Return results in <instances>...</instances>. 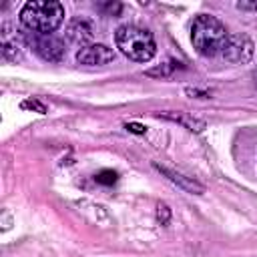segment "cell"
<instances>
[{"label": "cell", "mask_w": 257, "mask_h": 257, "mask_svg": "<svg viewBox=\"0 0 257 257\" xmlns=\"http://www.w3.org/2000/svg\"><path fill=\"white\" fill-rule=\"evenodd\" d=\"M227 40H229V30L219 18H215L211 14H199L193 20L191 42H193V48L201 56L211 58V56L221 54Z\"/></svg>", "instance_id": "6da1fadb"}, {"label": "cell", "mask_w": 257, "mask_h": 257, "mask_svg": "<svg viewBox=\"0 0 257 257\" xmlns=\"http://www.w3.org/2000/svg\"><path fill=\"white\" fill-rule=\"evenodd\" d=\"M18 18L34 34H52L64 20V6L58 0H32L20 8Z\"/></svg>", "instance_id": "7a4b0ae2"}, {"label": "cell", "mask_w": 257, "mask_h": 257, "mask_svg": "<svg viewBox=\"0 0 257 257\" xmlns=\"http://www.w3.org/2000/svg\"><path fill=\"white\" fill-rule=\"evenodd\" d=\"M116 48L135 62H149L157 54V42L151 30L137 24H122L114 32Z\"/></svg>", "instance_id": "3957f363"}, {"label": "cell", "mask_w": 257, "mask_h": 257, "mask_svg": "<svg viewBox=\"0 0 257 257\" xmlns=\"http://www.w3.org/2000/svg\"><path fill=\"white\" fill-rule=\"evenodd\" d=\"M24 40L32 46V50L46 62H60L64 56V44L52 34H34L24 32Z\"/></svg>", "instance_id": "277c9868"}, {"label": "cell", "mask_w": 257, "mask_h": 257, "mask_svg": "<svg viewBox=\"0 0 257 257\" xmlns=\"http://www.w3.org/2000/svg\"><path fill=\"white\" fill-rule=\"evenodd\" d=\"M221 56L231 64H245L253 56V40L247 34H229Z\"/></svg>", "instance_id": "5b68a950"}, {"label": "cell", "mask_w": 257, "mask_h": 257, "mask_svg": "<svg viewBox=\"0 0 257 257\" xmlns=\"http://www.w3.org/2000/svg\"><path fill=\"white\" fill-rule=\"evenodd\" d=\"M112 60H114V52L106 44H86L80 46V50L76 52V62L86 66H102Z\"/></svg>", "instance_id": "8992f818"}, {"label": "cell", "mask_w": 257, "mask_h": 257, "mask_svg": "<svg viewBox=\"0 0 257 257\" xmlns=\"http://www.w3.org/2000/svg\"><path fill=\"white\" fill-rule=\"evenodd\" d=\"M153 167H155L161 175H165L171 183H175L177 187H181L185 193H191V195H203V193H205V185H201V183L195 181L193 177H187V175H183V173H179V171H175V169H169V167H165V165H159V163H153Z\"/></svg>", "instance_id": "52a82bcc"}, {"label": "cell", "mask_w": 257, "mask_h": 257, "mask_svg": "<svg viewBox=\"0 0 257 257\" xmlns=\"http://www.w3.org/2000/svg\"><path fill=\"white\" fill-rule=\"evenodd\" d=\"M66 34H68V38H70V40H74L76 44H84V42L92 36L90 26H88L86 22H82V20H74V22H70V26H68Z\"/></svg>", "instance_id": "ba28073f"}, {"label": "cell", "mask_w": 257, "mask_h": 257, "mask_svg": "<svg viewBox=\"0 0 257 257\" xmlns=\"http://www.w3.org/2000/svg\"><path fill=\"white\" fill-rule=\"evenodd\" d=\"M163 116L165 118H169V120H175V122H179V124H183V126H187L189 131H195V133H199V131H203L205 128V122L203 120H199V118H195V116H189L187 112H163Z\"/></svg>", "instance_id": "9c48e42d"}, {"label": "cell", "mask_w": 257, "mask_h": 257, "mask_svg": "<svg viewBox=\"0 0 257 257\" xmlns=\"http://www.w3.org/2000/svg\"><path fill=\"white\" fill-rule=\"evenodd\" d=\"M179 68H185L183 66V62H179V60H169V62H163L161 66H157V68H151V70H147V76H157V78H169L175 70H179Z\"/></svg>", "instance_id": "30bf717a"}, {"label": "cell", "mask_w": 257, "mask_h": 257, "mask_svg": "<svg viewBox=\"0 0 257 257\" xmlns=\"http://www.w3.org/2000/svg\"><path fill=\"white\" fill-rule=\"evenodd\" d=\"M2 56H4V60L18 62V60H22V50H20V46L16 42L4 40V44H2Z\"/></svg>", "instance_id": "8fae6325"}, {"label": "cell", "mask_w": 257, "mask_h": 257, "mask_svg": "<svg viewBox=\"0 0 257 257\" xmlns=\"http://www.w3.org/2000/svg\"><path fill=\"white\" fill-rule=\"evenodd\" d=\"M94 181H96L98 185L110 187V185H114V183L118 181V173L112 171V169H102V171H98V173L94 175Z\"/></svg>", "instance_id": "7c38bea8"}, {"label": "cell", "mask_w": 257, "mask_h": 257, "mask_svg": "<svg viewBox=\"0 0 257 257\" xmlns=\"http://www.w3.org/2000/svg\"><path fill=\"white\" fill-rule=\"evenodd\" d=\"M157 221L161 225H169V221H171V209H169L167 203H159L157 205Z\"/></svg>", "instance_id": "4fadbf2b"}, {"label": "cell", "mask_w": 257, "mask_h": 257, "mask_svg": "<svg viewBox=\"0 0 257 257\" xmlns=\"http://www.w3.org/2000/svg\"><path fill=\"white\" fill-rule=\"evenodd\" d=\"M22 108H30V110H36V112H40V114L46 112V104L40 102L38 98H28V100H24V102H22Z\"/></svg>", "instance_id": "5bb4252c"}, {"label": "cell", "mask_w": 257, "mask_h": 257, "mask_svg": "<svg viewBox=\"0 0 257 257\" xmlns=\"http://www.w3.org/2000/svg\"><path fill=\"white\" fill-rule=\"evenodd\" d=\"M98 8H100L102 12H106L108 16H118L120 10H122V4H118V2H108V4H98Z\"/></svg>", "instance_id": "9a60e30c"}, {"label": "cell", "mask_w": 257, "mask_h": 257, "mask_svg": "<svg viewBox=\"0 0 257 257\" xmlns=\"http://www.w3.org/2000/svg\"><path fill=\"white\" fill-rule=\"evenodd\" d=\"M185 92L189 96H195V98H211V90H201V88H185Z\"/></svg>", "instance_id": "2e32d148"}, {"label": "cell", "mask_w": 257, "mask_h": 257, "mask_svg": "<svg viewBox=\"0 0 257 257\" xmlns=\"http://www.w3.org/2000/svg\"><path fill=\"white\" fill-rule=\"evenodd\" d=\"M124 128H126L128 133H135V135H145V133H147V126H145V124H139V122H126Z\"/></svg>", "instance_id": "e0dca14e"}, {"label": "cell", "mask_w": 257, "mask_h": 257, "mask_svg": "<svg viewBox=\"0 0 257 257\" xmlns=\"http://www.w3.org/2000/svg\"><path fill=\"white\" fill-rule=\"evenodd\" d=\"M235 6L239 10H253V12H257V2H237Z\"/></svg>", "instance_id": "ac0fdd59"}, {"label": "cell", "mask_w": 257, "mask_h": 257, "mask_svg": "<svg viewBox=\"0 0 257 257\" xmlns=\"http://www.w3.org/2000/svg\"><path fill=\"white\" fill-rule=\"evenodd\" d=\"M255 76H257V74H255Z\"/></svg>", "instance_id": "d6986e66"}]
</instances>
